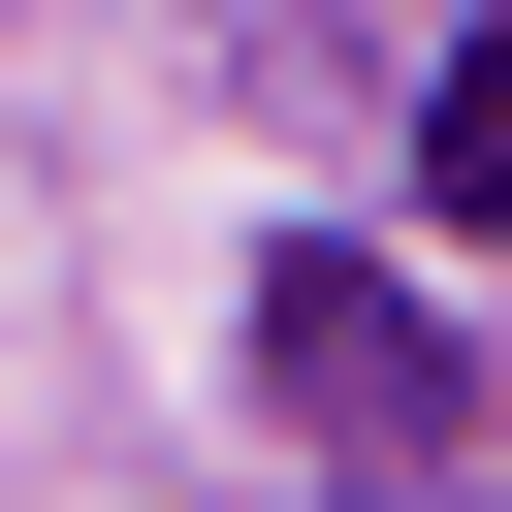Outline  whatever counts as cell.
Returning a JSON list of instances; mask_svg holds the SVG:
<instances>
[{
	"label": "cell",
	"instance_id": "6da1fadb",
	"mask_svg": "<svg viewBox=\"0 0 512 512\" xmlns=\"http://www.w3.org/2000/svg\"><path fill=\"white\" fill-rule=\"evenodd\" d=\"M256 416H288L352 512H448V480H480V352H448L384 256H256Z\"/></svg>",
	"mask_w": 512,
	"mask_h": 512
},
{
	"label": "cell",
	"instance_id": "7a4b0ae2",
	"mask_svg": "<svg viewBox=\"0 0 512 512\" xmlns=\"http://www.w3.org/2000/svg\"><path fill=\"white\" fill-rule=\"evenodd\" d=\"M416 192H448V224H512V0L448 32V96H416Z\"/></svg>",
	"mask_w": 512,
	"mask_h": 512
}]
</instances>
